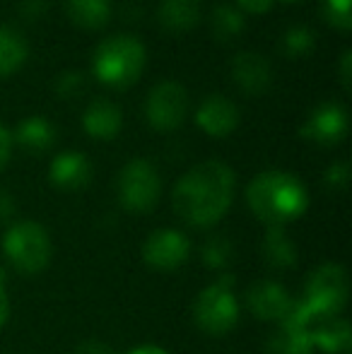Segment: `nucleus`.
<instances>
[{"label": "nucleus", "instance_id": "obj_15", "mask_svg": "<svg viewBox=\"0 0 352 354\" xmlns=\"http://www.w3.org/2000/svg\"><path fill=\"white\" fill-rule=\"evenodd\" d=\"M82 128L94 140H113L123 128V113L111 99H94L82 113Z\"/></svg>", "mask_w": 352, "mask_h": 354}, {"label": "nucleus", "instance_id": "obj_27", "mask_svg": "<svg viewBox=\"0 0 352 354\" xmlns=\"http://www.w3.org/2000/svg\"><path fill=\"white\" fill-rule=\"evenodd\" d=\"M348 178H350L348 162H335L333 167H328V171H326V183H328L331 188H345L348 186Z\"/></svg>", "mask_w": 352, "mask_h": 354}, {"label": "nucleus", "instance_id": "obj_32", "mask_svg": "<svg viewBox=\"0 0 352 354\" xmlns=\"http://www.w3.org/2000/svg\"><path fill=\"white\" fill-rule=\"evenodd\" d=\"M8 316H10V299L8 292H5V272L0 270V328L8 323Z\"/></svg>", "mask_w": 352, "mask_h": 354}, {"label": "nucleus", "instance_id": "obj_14", "mask_svg": "<svg viewBox=\"0 0 352 354\" xmlns=\"http://www.w3.org/2000/svg\"><path fill=\"white\" fill-rule=\"evenodd\" d=\"M48 178L61 191H80L92 178V164L82 152H61L53 157Z\"/></svg>", "mask_w": 352, "mask_h": 354}, {"label": "nucleus", "instance_id": "obj_33", "mask_svg": "<svg viewBox=\"0 0 352 354\" xmlns=\"http://www.w3.org/2000/svg\"><path fill=\"white\" fill-rule=\"evenodd\" d=\"M131 354H167V350H162L157 345H140L136 350H131Z\"/></svg>", "mask_w": 352, "mask_h": 354}, {"label": "nucleus", "instance_id": "obj_23", "mask_svg": "<svg viewBox=\"0 0 352 354\" xmlns=\"http://www.w3.org/2000/svg\"><path fill=\"white\" fill-rule=\"evenodd\" d=\"M316 46V37L306 24H295L285 32L282 37V51L290 58H304L314 51Z\"/></svg>", "mask_w": 352, "mask_h": 354}, {"label": "nucleus", "instance_id": "obj_11", "mask_svg": "<svg viewBox=\"0 0 352 354\" xmlns=\"http://www.w3.org/2000/svg\"><path fill=\"white\" fill-rule=\"evenodd\" d=\"M196 123L205 136L227 138L239 126V109H237V104L232 99L222 97V94H210L198 106Z\"/></svg>", "mask_w": 352, "mask_h": 354}, {"label": "nucleus", "instance_id": "obj_21", "mask_svg": "<svg viewBox=\"0 0 352 354\" xmlns=\"http://www.w3.org/2000/svg\"><path fill=\"white\" fill-rule=\"evenodd\" d=\"M311 350L314 345L304 328L282 323L280 330L268 337L263 354H311Z\"/></svg>", "mask_w": 352, "mask_h": 354}, {"label": "nucleus", "instance_id": "obj_19", "mask_svg": "<svg viewBox=\"0 0 352 354\" xmlns=\"http://www.w3.org/2000/svg\"><path fill=\"white\" fill-rule=\"evenodd\" d=\"M29 44L19 29L0 24V77H10L27 63Z\"/></svg>", "mask_w": 352, "mask_h": 354}, {"label": "nucleus", "instance_id": "obj_18", "mask_svg": "<svg viewBox=\"0 0 352 354\" xmlns=\"http://www.w3.org/2000/svg\"><path fill=\"white\" fill-rule=\"evenodd\" d=\"M157 17L169 32H191L201 19V0H162Z\"/></svg>", "mask_w": 352, "mask_h": 354}, {"label": "nucleus", "instance_id": "obj_20", "mask_svg": "<svg viewBox=\"0 0 352 354\" xmlns=\"http://www.w3.org/2000/svg\"><path fill=\"white\" fill-rule=\"evenodd\" d=\"M111 0H66V12L82 29H102L111 19Z\"/></svg>", "mask_w": 352, "mask_h": 354}, {"label": "nucleus", "instance_id": "obj_25", "mask_svg": "<svg viewBox=\"0 0 352 354\" xmlns=\"http://www.w3.org/2000/svg\"><path fill=\"white\" fill-rule=\"evenodd\" d=\"M321 15L338 32L348 34L352 29L350 0H321Z\"/></svg>", "mask_w": 352, "mask_h": 354}, {"label": "nucleus", "instance_id": "obj_16", "mask_svg": "<svg viewBox=\"0 0 352 354\" xmlns=\"http://www.w3.org/2000/svg\"><path fill=\"white\" fill-rule=\"evenodd\" d=\"M311 337V345L321 347L328 354H340V352H350V326L345 318L338 316H326V318H316L309 328H306Z\"/></svg>", "mask_w": 352, "mask_h": 354}, {"label": "nucleus", "instance_id": "obj_6", "mask_svg": "<svg viewBox=\"0 0 352 354\" xmlns=\"http://www.w3.org/2000/svg\"><path fill=\"white\" fill-rule=\"evenodd\" d=\"M118 203L128 212H150L162 193V178L150 159H131L118 174Z\"/></svg>", "mask_w": 352, "mask_h": 354}, {"label": "nucleus", "instance_id": "obj_13", "mask_svg": "<svg viewBox=\"0 0 352 354\" xmlns=\"http://www.w3.org/2000/svg\"><path fill=\"white\" fill-rule=\"evenodd\" d=\"M232 80L246 94H263L272 82V71L261 53L241 51L232 58Z\"/></svg>", "mask_w": 352, "mask_h": 354}, {"label": "nucleus", "instance_id": "obj_31", "mask_svg": "<svg viewBox=\"0 0 352 354\" xmlns=\"http://www.w3.org/2000/svg\"><path fill=\"white\" fill-rule=\"evenodd\" d=\"M75 354H113V350L102 340H87V342H82V345L77 347Z\"/></svg>", "mask_w": 352, "mask_h": 354}, {"label": "nucleus", "instance_id": "obj_22", "mask_svg": "<svg viewBox=\"0 0 352 354\" xmlns=\"http://www.w3.org/2000/svg\"><path fill=\"white\" fill-rule=\"evenodd\" d=\"M212 32L220 41H230L237 39L246 27V17L237 5H217L212 10Z\"/></svg>", "mask_w": 352, "mask_h": 354}, {"label": "nucleus", "instance_id": "obj_29", "mask_svg": "<svg viewBox=\"0 0 352 354\" xmlns=\"http://www.w3.org/2000/svg\"><path fill=\"white\" fill-rule=\"evenodd\" d=\"M338 75H340V84H343L345 92L352 89V51L345 48L343 56H340V66H338Z\"/></svg>", "mask_w": 352, "mask_h": 354}, {"label": "nucleus", "instance_id": "obj_24", "mask_svg": "<svg viewBox=\"0 0 352 354\" xmlns=\"http://www.w3.org/2000/svg\"><path fill=\"white\" fill-rule=\"evenodd\" d=\"M266 256H268V261L275 263V266H292V263H295V248H292V243L285 239L282 227H270L268 239H266Z\"/></svg>", "mask_w": 352, "mask_h": 354}, {"label": "nucleus", "instance_id": "obj_10", "mask_svg": "<svg viewBox=\"0 0 352 354\" xmlns=\"http://www.w3.org/2000/svg\"><path fill=\"white\" fill-rule=\"evenodd\" d=\"M191 256V241L176 229H157L142 246V258L155 270H176Z\"/></svg>", "mask_w": 352, "mask_h": 354}, {"label": "nucleus", "instance_id": "obj_12", "mask_svg": "<svg viewBox=\"0 0 352 354\" xmlns=\"http://www.w3.org/2000/svg\"><path fill=\"white\" fill-rule=\"evenodd\" d=\"M249 308L261 321H285L292 308V299L277 282H259L249 289Z\"/></svg>", "mask_w": 352, "mask_h": 354}, {"label": "nucleus", "instance_id": "obj_7", "mask_svg": "<svg viewBox=\"0 0 352 354\" xmlns=\"http://www.w3.org/2000/svg\"><path fill=\"white\" fill-rule=\"evenodd\" d=\"M304 294V306L314 318L338 316L340 308L348 301V272L343 266L326 263L309 275Z\"/></svg>", "mask_w": 352, "mask_h": 354}, {"label": "nucleus", "instance_id": "obj_26", "mask_svg": "<svg viewBox=\"0 0 352 354\" xmlns=\"http://www.w3.org/2000/svg\"><path fill=\"white\" fill-rule=\"evenodd\" d=\"M82 87H85V77H82L77 71H66L56 82L58 97H75Z\"/></svg>", "mask_w": 352, "mask_h": 354}, {"label": "nucleus", "instance_id": "obj_1", "mask_svg": "<svg viewBox=\"0 0 352 354\" xmlns=\"http://www.w3.org/2000/svg\"><path fill=\"white\" fill-rule=\"evenodd\" d=\"M237 176L230 164L207 159L188 169L176 181L172 203L178 217L191 227H212L227 214L234 201Z\"/></svg>", "mask_w": 352, "mask_h": 354}, {"label": "nucleus", "instance_id": "obj_4", "mask_svg": "<svg viewBox=\"0 0 352 354\" xmlns=\"http://www.w3.org/2000/svg\"><path fill=\"white\" fill-rule=\"evenodd\" d=\"M3 251L15 270L37 275L51 263L53 246L48 232L37 222H17L5 232Z\"/></svg>", "mask_w": 352, "mask_h": 354}, {"label": "nucleus", "instance_id": "obj_2", "mask_svg": "<svg viewBox=\"0 0 352 354\" xmlns=\"http://www.w3.org/2000/svg\"><path fill=\"white\" fill-rule=\"evenodd\" d=\"M246 203L251 212L268 227H282L306 212L309 193L295 174L270 169L251 178L246 186Z\"/></svg>", "mask_w": 352, "mask_h": 354}, {"label": "nucleus", "instance_id": "obj_34", "mask_svg": "<svg viewBox=\"0 0 352 354\" xmlns=\"http://www.w3.org/2000/svg\"><path fill=\"white\" fill-rule=\"evenodd\" d=\"M277 3V0H275ZM280 3H299V0H280Z\"/></svg>", "mask_w": 352, "mask_h": 354}, {"label": "nucleus", "instance_id": "obj_5", "mask_svg": "<svg viewBox=\"0 0 352 354\" xmlns=\"http://www.w3.org/2000/svg\"><path fill=\"white\" fill-rule=\"evenodd\" d=\"M232 280H220L205 287L193 301V318L203 333L212 337L227 335L239 323V304L230 287Z\"/></svg>", "mask_w": 352, "mask_h": 354}, {"label": "nucleus", "instance_id": "obj_28", "mask_svg": "<svg viewBox=\"0 0 352 354\" xmlns=\"http://www.w3.org/2000/svg\"><path fill=\"white\" fill-rule=\"evenodd\" d=\"M272 5H275V0H237V8L249 15H266L270 12Z\"/></svg>", "mask_w": 352, "mask_h": 354}, {"label": "nucleus", "instance_id": "obj_30", "mask_svg": "<svg viewBox=\"0 0 352 354\" xmlns=\"http://www.w3.org/2000/svg\"><path fill=\"white\" fill-rule=\"evenodd\" d=\"M12 133L8 131L5 126H0V171L8 167L10 154H12Z\"/></svg>", "mask_w": 352, "mask_h": 354}, {"label": "nucleus", "instance_id": "obj_17", "mask_svg": "<svg viewBox=\"0 0 352 354\" xmlns=\"http://www.w3.org/2000/svg\"><path fill=\"white\" fill-rule=\"evenodd\" d=\"M12 142H17L19 147L29 149L34 154L46 152L56 142V126L44 116H29L17 123L12 133Z\"/></svg>", "mask_w": 352, "mask_h": 354}, {"label": "nucleus", "instance_id": "obj_8", "mask_svg": "<svg viewBox=\"0 0 352 354\" xmlns=\"http://www.w3.org/2000/svg\"><path fill=\"white\" fill-rule=\"evenodd\" d=\"M188 113V92L181 82L165 80L155 84L145 99V118L155 131L172 133Z\"/></svg>", "mask_w": 352, "mask_h": 354}, {"label": "nucleus", "instance_id": "obj_3", "mask_svg": "<svg viewBox=\"0 0 352 354\" xmlns=\"http://www.w3.org/2000/svg\"><path fill=\"white\" fill-rule=\"evenodd\" d=\"M147 63V48L133 34H111L94 48L92 73L104 87L126 89L140 80Z\"/></svg>", "mask_w": 352, "mask_h": 354}, {"label": "nucleus", "instance_id": "obj_9", "mask_svg": "<svg viewBox=\"0 0 352 354\" xmlns=\"http://www.w3.org/2000/svg\"><path fill=\"white\" fill-rule=\"evenodd\" d=\"M299 136L321 147H333L348 136V109L338 102L319 104L302 123Z\"/></svg>", "mask_w": 352, "mask_h": 354}]
</instances>
